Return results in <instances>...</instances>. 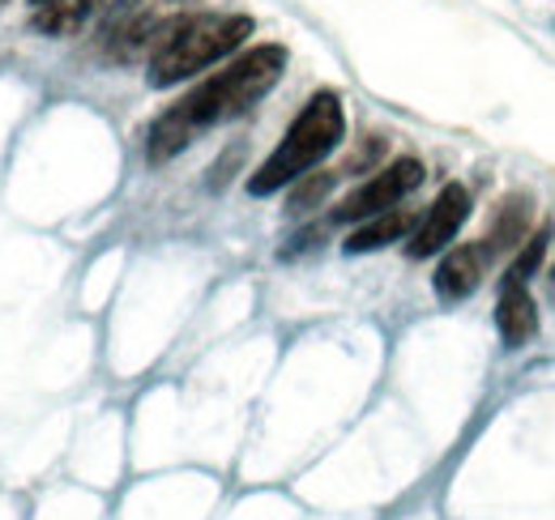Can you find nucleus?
I'll list each match as a JSON object with an SVG mask.
<instances>
[{"instance_id":"1","label":"nucleus","mask_w":555,"mask_h":520,"mask_svg":"<svg viewBox=\"0 0 555 520\" xmlns=\"http://www.w3.org/2000/svg\"><path fill=\"white\" fill-rule=\"evenodd\" d=\"M282 68H286V48H278V43H261V48L244 52L240 61H231L227 68H218L193 94H184L176 107H167L150 125L145 158L150 162H167L202 129L222 125L231 116H244L253 103H261L274 90Z\"/></svg>"},{"instance_id":"2","label":"nucleus","mask_w":555,"mask_h":520,"mask_svg":"<svg viewBox=\"0 0 555 520\" xmlns=\"http://www.w3.org/2000/svg\"><path fill=\"white\" fill-rule=\"evenodd\" d=\"M347 132V116H343V99L334 90H321L304 103V112L295 116V125L286 129V136L278 141V150L253 171L248 193L270 196L286 184H299Z\"/></svg>"},{"instance_id":"3","label":"nucleus","mask_w":555,"mask_h":520,"mask_svg":"<svg viewBox=\"0 0 555 520\" xmlns=\"http://www.w3.org/2000/svg\"><path fill=\"white\" fill-rule=\"evenodd\" d=\"M253 35V17L248 13H193L154 56L145 68V81L154 90L180 86L184 77L202 73V68L227 61L235 48H244V39Z\"/></svg>"},{"instance_id":"4","label":"nucleus","mask_w":555,"mask_h":520,"mask_svg":"<svg viewBox=\"0 0 555 520\" xmlns=\"http://www.w3.org/2000/svg\"><path fill=\"white\" fill-rule=\"evenodd\" d=\"M193 13H197V0H150V4H141L112 30V56L116 61H150Z\"/></svg>"},{"instance_id":"5","label":"nucleus","mask_w":555,"mask_h":520,"mask_svg":"<svg viewBox=\"0 0 555 520\" xmlns=\"http://www.w3.org/2000/svg\"><path fill=\"white\" fill-rule=\"evenodd\" d=\"M423 162L418 158H398V162H385L372 180H363L354 193L334 209V222H367V218H376V213H385V209H393L398 200H406V196L415 193L418 184H423Z\"/></svg>"},{"instance_id":"6","label":"nucleus","mask_w":555,"mask_h":520,"mask_svg":"<svg viewBox=\"0 0 555 520\" xmlns=\"http://www.w3.org/2000/svg\"><path fill=\"white\" fill-rule=\"evenodd\" d=\"M470 218V188L466 184H444L440 196L431 200V209L418 218V226L406 239V257L411 260H427L436 257L440 248H449L462 231V222Z\"/></svg>"},{"instance_id":"7","label":"nucleus","mask_w":555,"mask_h":520,"mask_svg":"<svg viewBox=\"0 0 555 520\" xmlns=\"http://www.w3.org/2000/svg\"><path fill=\"white\" fill-rule=\"evenodd\" d=\"M495 328L504 337L508 350H521L534 333H539V308H534V295L526 290V277L521 273H504L500 282V299H495Z\"/></svg>"},{"instance_id":"8","label":"nucleus","mask_w":555,"mask_h":520,"mask_svg":"<svg viewBox=\"0 0 555 520\" xmlns=\"http://www.w3.org/2000/svg\"><path fill=\"white\" fill-rule=\"evenodd\" d=\"M483 269H487L483 244L453 248L449 257L440 260V269H436V295H440V299H449V303H457V299L475 295V290H479V282H483Z\"/></svg>"},{"instance_id":"9","label":"nucleus","mask_w":555,"mask_h":520,"mask_svg":"<svg viewBox=\"0 0 555 520\" xmlns=\"http://www.w3.org/2000/svg\"><path fill=\"white\" fill-rule=\"evenodd\" d=\"M415 209H406V205H393V209H385V213H376V218H367L359 231H350V239L343 244L350 257H359V252H376V248H385V244H393V239H411V231H415Z\"/></svg>"},{"instance_id":"10","label":"nucleus","mask_w":555,"mask_h":520,"mask_svg":"<svg viewBox=\"0 0 555 520\" xmlns=\"http://www.w3.org/2000/svg\"><path fill=\"white\" fill-rule=\"evenodd\" d=\"M35 4V30L52 39H69L81 30V22L103 4V0H30Z\"/></svg>"},{"instance_id":"11","label":"nucleus","mask_w":555,"mask_h":520,"mask_svg":"<svg viewBox=\"0 0 555 520\" xmlns=\"http://www.w3.org/2000/svg\"><path fill=\"white\" fill-rule=\"evenodd\" d=\"M530 239V200L526 196H508L500 209H495V222L487 231V252H508L517 244Z\"/></svg>"},{"instance_id":"12","label":"nucleus","mask_w":555,"mask_h":520,"mask_svg":"<svg viewBox=\"0 0 555 520\" xmlns=\"http://www.w3.org/2000/svg\"><path fill=\"white\" fill-rule=\"evenodd\" d=\"M0 4H4V0H0Z\"/></svg>"}]
</instances>
